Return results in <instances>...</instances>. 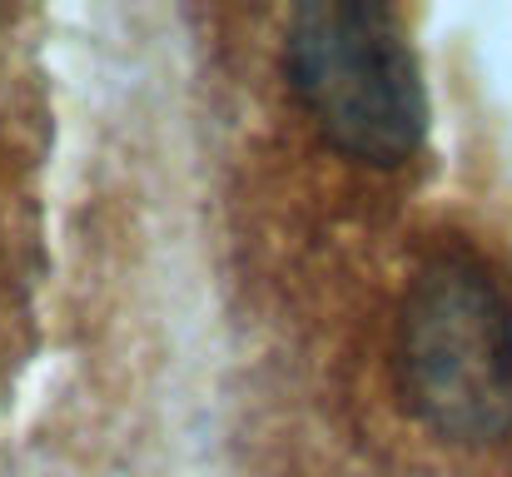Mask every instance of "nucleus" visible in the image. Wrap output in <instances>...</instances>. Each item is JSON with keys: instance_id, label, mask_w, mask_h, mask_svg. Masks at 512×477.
I'll return each mask as SVG.
<instances>
[{"instance_id": "f257e3e1", "label": "nucleus", "mask_w": 512, "mask_h": 477, "mask_svg": "<svg viewBox=\"0 0 512 477\" xmlns=\"http://www.w3.org/2000/svg\"><path fill=\"white\" fill-rule=\"evenodd\" d=\"M398 383L448 443L512 433V289L473 249H438L398 309Z\"/></svg>"}, {"instance_id": "f03ea898", "label": "nucleus", "mask_w": 512, "mask_h": 477, "mask_svg": "<svg viewBox=\"0 0 512 477\" xmlns=\"http://www.w3.org/2000/svg\"><path fill=\"white\" fill-rule=\"evenodd\" d=\"M284 75L319 135L358 164H408L428 135L423 65L398 10L309 0L284 25Z\"/></svg>"}]
</instances>
